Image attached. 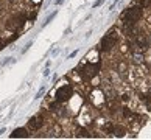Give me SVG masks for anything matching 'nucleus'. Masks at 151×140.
Listing matches in <instances>:
<instances>
[{"label":"nucleus","mask_w":151,"mask_h":140,"mask_svg":"<svg viewBox=\"0 0 151 140\" xmlns=\"http://www.w3.org/2000/svg\"><path fill=\"white\" fill-rule=\"evenodd\" d=\"M142 16V6H132L123 14V24H125V28H132L136 25V22L140 19Z\"/></svg>","instance_id":"1"},{"label":"nucleus","mask_w":151,"mask_h":140,"mask_svg":"<svg viewBox=\"0 0 151 140\" xmlns=\"http://www.w3.org/2000/svg\"><path fill=\"white\" fill-rule=\"evenodd\" d=\"M100 67H101V64L97 62V64H87L84 65L81 69V76H83V80H86V81H91L92 78H95L98 75V72H100Z\"/></svg>","instance_id":"2"},{"label":"nucleus","mask_w":151,"mask_h":140,"mask_svg":"<svg viewBox=\"0 0 151 140\" xmlns=\"http://www.w3.org/2000/svg\"><path fill=\"white\" fill-rule=\"evenodd\" d=\"M114 44H115V31L111 30L106 33L104 37L101 39V42H100V50L101 52H109L114 47Z\"/></svg>","instance_id":"3"},{"label":"nucleus","mask_w":151,"mask_h":140,"mask_svg":"<svg viewBox=\"0 0 151 140\" xmlns=\"http://www.w3.org/2000/svg\"><path fill=\"white\" fill-rule=\"evenodd\" d=\"M72 95H73L72 87L67 86V84H64V86H61L56 90V101L58 103H64V101H67V100H70Z\"/></svg>","instance_id":"4"},{"label":"nucleus","mask_w":151,"mask_h":140,"mask_svg":"<svg viewBox=\"0 0 151 140\" xmlns=\"http://www.w3.org/2000/svg\"><path fill=\"white\" fill-rule=\"evenodd\" d=\"M25 22H27V16L25 14H17V16H14V17H11L8 20L6 27L9 30H19V28H22L25 25Z\"/></svg>","instance_id":"5"},{"label":"nucleus","mask_w":151,"mask_h":140,"mask_svg":"<svg viewBox=\"0 0 151 140\" xmlns=\"http://www.w3.org/2000/svg\"><path fill=\"white\" fill-rule=\"evenodd\" d=\"M42 121H44L42 115H35V117H31V118H30V121H28V126H30V129H33V131H37L39 128L42 126Z\"/></svg>","instance_id":"6"},{"label":"nucleus","mask_w":151,"mask_h":140,"mask_svg":"<svg viewBox=\"0 0 151 140\" xmlns=\"http://www.w3.org/2000/svg\"><path fill=\"white\" fill-rule=\"evenodd\" d=\"M11 139H27L28 137V131L25 129V128H17V129H14L13 134L9 136Z\"/></svg>","instance_id":"7"},{"label":"nucleus","mask_w":151,"mask_h":140,"mask_svg":"<svg viewBox=\"0 0 151 140\" xmlns=\"http://www.w3.org/2000/svg\"><path fill=\"white\" fill-rule=\"evenodd\" d=\"M137 44H140V45H142V48H147V47H148V42L145 41V37H143L142 34L137 37Z\"/></svg>","instance_id":"8"},{"label":"nucleus","mask_w":151,"mask_h":140,"mask_svg":"<svg viewBox=\"0 0 151 140\" xmlns=\"http://www.w3.org/2000/svg\"><path fill=\"white\" fill-rule=\"evenodd\" d=\"M56 14H58L56 11H55V13H52V16H48V17L45 19V22H44V24H42V27H47V25L50 24V22H52V20L55 19V17H56Z\"/></svg>","instance_id":"9"},{"label":"nucleus","mask_w":151,"mask_h":140,"mask_svg":"<svg viewBox=\"0 0 151 140\" xmlns=\"http://www.w3.org/2000/svg\"><path fill=\"white\" fill-rule=\"evenodd\" d=\"M115 132H117V134H115L117 137H123V136H125V129H123V128H120V126L115 128Z\"/></svg>","instance_id":"10"},{"label":"nucleus","mask_w":151,"mask_h":140,"mask_svg":"<svg viewBox=\"0 0 151 140\" xmlns=\"http://www.w3.org/2000/svg\"><path fill=\"white\" fill-rule=\"evenodd\" d=\"M44 92H45V87H42V89H41V90H39V92L36 93V97H35V98H36V100H37V98H41V97H42V95H44Z\"/></svg>","instance_id":"11"},{"label":"nucleus","mask_w":151,"mask_h":140,"mask_svg":"<svg viewBox=\"0 0 151 140\" xmlns=\"http://www.w3.org/2000/svg\"><path fill=\"white\" fill-rule=\"evenodd\" d=\"M104 2V0H95L93 2V8H97V6H100V5H101Z\"/></svg>","instance_id":"12"},{"label":"nucleus","mask_w":151,"mask_h":140,"mask_svg":"<svg viewBox=\"0 0 151 140\" xmlns=\"http://www.w3.org/2000/svg\"><path fill=\"white\" fill-rule=\"evenodd\" d=\"M151 5V0H142V6H150Z\"/></svg>","instance_id":"13"},{"label":"nucleus","mask_w":151,"mask_h":140,"mask_svg":"<svg viewBox=\"0 0 151 140\" xmlns=\"http://www.w3.org/2000/svg\"><path fill=\"white\" fill-rule=\"evenodd\" d=\"M30 47H31V42H28V44H27V45H25V48L22 50V53H27V50H28Z\"/></svg>","instance_id":"14"},{"label":"nucleus","mask_w":151,"mask_h":140,"mask_svg":"<svg viewBox=\"0 0 151 140\" xmlns=\"http://www.w3.org/2000/svg\"><path fill=\"white\" fill-rule=\"evenodd\" d=\"M11 61H13V58H6V59H5L3 62H2V65H6L8 62H11Z\"/></svg>","instance_id":"15"},{"label":"nucleus","mask_w":151,"mask_h":140,"mask_svg":"<svg viewBox=\"0 0 151 140\" xmlns=\"http://www.w3.org/2000/svg\"><path fill=\"white\" fill-rule=\"evenodd\" d=\"M76 53H78V50H75V52H72V53L69 55V58H73V56H76Z\"/></svg>","instance_id":"16"},{"label":"nucleus","mask_w":151,"mask_h":140,"mask_svg":"<svg viewBox=\"0 0 151 140\" xmlns=\"http://www.w3.org/2000/svg\"><path fill=\"white\" fill-rule=\"evenodd\" d=\"M5 48V42L2 41V39H0V50H3Z\"/></svg>","instance_id":"17"},{"label":"nucleus","mask_w":151,"mask_h":140,"mask_svg":"<svg viewBox=\"0 0 151 140\" xmlns=\"http://www.w3.org/2000/svg\"><path fill=\"white\" fill-rule=\"evenodd\" d=\"M3 132H5V128H2V129H0V136H2Z\"/></svg>","instance_id":"18"},{"label":"nucleus","mask_w":151,"mask_h":140,"mask_svg":"<svg viewBox=\"0 0 151 140\" xmlns=\"http://www.w3.org/2000/svg\"><path fill=\"white\" fill-rule=\"evenodd\" d=\"M63 3V0H56V5H61Z\"/></svg>","instance_id":"19"},{"label":"nucleus","mask_w":151,"mask_h":140,"mask_svg":"<svg viewBox=\"0 0 151 140\" xmlns=\"http://www.w3.org/2000/svg\"><path fill=\"white\" fill-rule=\"evenodd\" d=\"M0 14H2V5H0Z\"/></svg>","instance_id":"20"}]
</instances>
